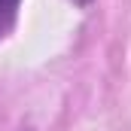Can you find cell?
<instances>
[{
	"mask_svg": "<svg viewBox=\"0 0 131 131\" xmlns=\"http://www.w3.org/2000/svg\"><path fill=\"white\" fill-rule=\"evenodd\" d=\"M18 9H21V0H0V40L12 34L18 21Z\"/></svg>",
	"mask_w": 131,
	"mask_h": 131,
	"instance_id": "cell-1",
	"label": "cell"
},
{
	"mask_svg": "<svg viewBox=\"0 0 131 131\" xmlns=\"http://www.w3.org/2000/svg\"><path fill=\"white\" fill-rule=\"evenodd\" d=\"M73 3H76V6H89L92 0H73Z\"/></svg>",
	"mask_w": 131,
	"mask_h": 131,
	"instance_id": "cell-2",
	"label": "cell"
}]
</instances>
